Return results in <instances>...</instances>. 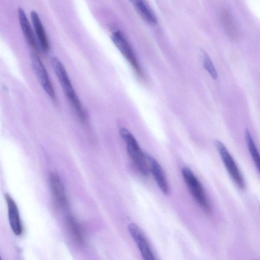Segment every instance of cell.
Listing matches in <instances>:
<instances>
[{"mask_svg": "<svg viewBox=\"0 0 260 260\" xmlns=\"http://www.w3.org/2000/svg\"><path fill=\"white\" fill-rule=\"evenodd\" d=\"M51 64L71 106L79 118L83 121L85 120L86 118V113L74 89L64 66L57 57L51 59Z\"/></svg>", "mask_w": 260, "mask_h": 260, "instance_id": "6da1fadb", "label": "cell"}, {"mask_svg": "<svg viewBox=\"0 0 260 260\" xmlns=\"http://www.w3.org/2000/svg\"><path fill=\"white\" fill-rule=\"evenodd\" d=\"M119 132L126 143L128 153L138 170L143 176H147L149 170L146 153L142 151L137 141L127 129L122 128Z\"/></svg>", "mask_w": 260, "mask_h": 260, "instance_id": "7a4b0ae2", "label": "cell"}, {"mask_svg": "<svg viewBox=\"0 0 260 260\" xmlns=\"http://www.w3.org/2000/svg\"><path fill=\"white\" fill-rule=\"evenodd\" d=\"M181 173L183 180L194 200L205 212L210 213L212 212V207L201 182L187 167L183 168Z\"/></svg>", "mask_w": 260, "mask_h": 260, "instance_id": "3957f363", "label": "cell"}, {"mask_svg": "<svg viewBox=\"0 0 260 260\" xmlns=\"http://www.w3.org/2000/svg\"><path fill=\"white\" fill-rule=\"evenodd\" d=\"M214 143L231 178L240 189H243L245 186L244 179L233 157L222 142L216 140Z\"/></svg>", "mask_w": 260, "mask_h": 260, "instance_id": "277c9868", "label": "cell"}, {"mask_svg": "<svg viewBox=\"0 0 260 260\" xmlns=\"http://www.w3.org/2000/svg\"><path fill=\"white\" fill-rule=\"evenodd\" d=\"M111 39L116 47L128 61L138 76L142 77V72L137 57L123 34L120 31H115L112 33Z\"/></svg>", "mask_w": 260, "mask_h": 260, "instance_id": "5b68a950", "label": "cell"}, {"mask_svg": "<svg viewBox=\"0 0 260 260\" xmlns=\"http://www.w3.org/2000/svg\"><path fill=\"white\" fill-rule=\"evenodd\" d=\"M30 58L32 69L43 88L52 100L55 101V90L45 67L35 52H33L31 53Z\"/></svg>", "mask_w": 260, "mask_h": 260, "instance_id": "8992f818", "label": "cell"}, {"mask_svg": "<svg viewBox=\"0 0 260 260\" xmlns=\"http://www.w3.org/2000/svg\"><path fill=\"white\" fill-rule=\"evenodd\" d=\"M128 230L143 258L146 260L155 259L147 239L141 229L135 223H131L128 225Z\"/></svg>", "mask_w": 260, "mask_h": 260, "instance_id": "52a82bcc", "label": "cell"}, {"mask_svg": "<svg viewBox=\"0 0 260 260\" xmlns=\"http://www.w3.org/2000/svg\"><path fill=\"white\" fill-rule=\"evenodd\" d=\"M149 171L152 173L158 187L164 194H169L170 189L168 182L160 165L152 156L146 153Z\"/></svg>", "mask_w": 260, "mask_h": 260, "instance_id": "ba28073f", "label": "cell"}, {"mask_svg": "<svg viewBox=\"0 0 260 260\" xmlns=\"http://www.w3.org/2000/svg\"><path fill=\"white\" fill-rule=\"evenodd\" d=\"M49 185L54 201L57 206L64 208L68 205V201L63 184L59 176L55 173L50 174Z\"/></svg>", "mask_w": 260, "mask_h": 260, "instance_id": "9c48e42d", "label": "cell"}, {"mask_svg": "<svg viewBox=\"0 0 260 260\" xmlns=\"http://www.w3.org/2000/svg\"><path fill=\"white\" fill-rule=\"evenodd\" d=\"M5 199L11 228L15 235L19 236L23 232V226L17 204L8 194H5Z\"/></svg>", "mask_w": 260, "mask_h": 260, "instance_id": "30bf717a", "label": "cell"}, {"mask_svg": "<svg viewBox=\"0 0 260 260\" xmlns=\"http://www.w3.org/2000/svg\"><path fill=\"white\" fill-rule=\"evenodd\" d=\"M30 17L39 44L42 49L47 52L49 50V44L39 16L35 11H32L30 13Z\"/></svg>", "mask_w": 260, "mask_h": 260, "instance_id": "8fae6325", "label": "cell"}, {"mask_svg": "<svg viewBox=\"0 0 260 260\" xmlns=\"http://www.w3.org/2000/svg\"><path fill=\"white\" fill-rule=\"evenodd\" d=\"M18 15L21 29L26 41L34 49H37L36 40L26 15L21 8L18 9Z\"/></svg>", "mask_w": 260, "mask_h": 260, "instance_id": "7c38bea8", "label": "cell"}, {"mask_svg": "<svg viewBox=\"0 0 260 260\" xmlns=\"http://www.w3.org/2000/svg\"><path fill=\"white\" fill-rule=\"evenodd\" d=\"M141 17L150 24L157 22L155 15L143 0H130Z\"/></svg>", "mask_w": 260, "mask_h": 260, "instance_id": "4fadbf2b", "label": "cell"}, {"mask_svg": "<svg viewBox=\"0 0 260 260\" xmlns=\"http://www.w3.org/2000/svg\"><path fill=\"white\" fill-rule=\"evenodd\" d=\"M67 220L68 228L74 240L80 245L85 244L86 240L81 224L72 216H69Z\"/></svg>", "mask_w": 260, "mask_h": 260, "instance_id": "5bb4252c", "label": "cell"}, {"mask_svg": "<svg viewBox=\"0 0 260 260\" xmlns=\"http://www.w3.org/2000/svg\"><path fill=\"white\" fill-rule=\"evenodd\" d=\"M220 18L223 27L229 37L233 40H237L239 37L238 30L227 9H223L221 10Z\"/></svg>", "mask_w": 260, "mask_h": 260, "instance_id": "9a60e30c", "label": "cell"}, {"mask_svg": "<svg viewBox=\"0 0 260 260\" xmlns=\"http://www.w3.org/2000/svg\"><path fill=\"white\" fill-rule=\"evenodd\" d=\"M245 137L250 155L260 174V153L258 151L252 137L248 129L245 132Z\"/></svg>", "mask_w": 260, "mask_h": 260, "instance_id": "2e32d148", "label": "cell"}, {"mask_svg": "<svg viewBox=\"0 0 260 260\" xmlns=\"http://www.w3.org/2000/svg\"><path fill=\"white\" fill-rule=\"evenodd\" d=\"M203 66L205 69L209 73L212 78L216 79L217 77V73L211 60L205 52H203Z\"/></svg>", "mask_w": 260, "mask_h": 260, "instance_id": "e0dca14e", "label": "cell"}]
</instances>
